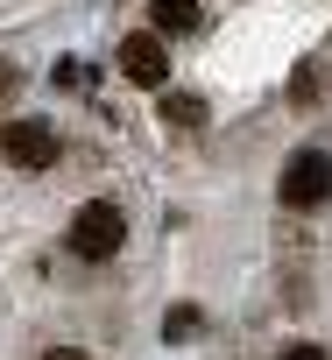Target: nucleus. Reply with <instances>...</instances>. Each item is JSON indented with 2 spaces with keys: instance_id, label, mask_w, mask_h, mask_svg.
Returning a JSON list of instances; mask_svg holds the SVG:
<instances>
[{
  "instance_id": "9",
  "label": "nucleus",
  "mask_w": 332,
  "mask_h": 360,
  "mask_svg": "<svg viewBox=\"0 0 332 360\" xmlns=\"http://www.w3.org/2000/svg\"><path fill=\"white\" fill-rule=\"evenodd\" d=\"M43 360H85V353H78V346H57V353H43Z\"/></svg>"
},
{
  "instance_id": "3",
  "label": "nucleus",
  "mask_w": 332,
  "mask_h": 360,
  "mask_svg": "<svg viewBox=\"0 0 332 360\" xmlns=\"http://www.w3.org/2000/svg\"><path fill=\"white\" fill-rule=\"evenodd\" d=\"M0 155H8L15 169H50V162H57L50 120H8V127H0Z\"/></svg>"
},
{
  "instance_id": "7",
  "label": "nucleus",
  "mask_w": 332,
  "mask_h": 360,
  "mask_svg": "<svg viewBox=\"0 0 332 360\" xmlns=\"http://www.w3.org/2000/svg\"><path fill=\"white\" fill-rule=\"evenodd\" d=\"M191 332H198V311H191V304H177L170 318H162V339H170V346H177V339H191Z\"/></svg>"
},
{
  "instance_id": "5",
  "label": "nucleus",
  "mask_w": 332,
  "mask_h": 360,
  "mask_svg": "<svg viewBox=\"0 0 332 360\" xmlns=\"http://www.w3.org/2000/svg\"><path fill=\"white\" fill-rule=\"evenodd\" d=\"M148 22L162 36H184V29H198V0H148Z\"/></svg>"
},
{
  "instance_id": "6",
  "label": "nucleus",
  "mask_w": 332,
  "mask_h": 360,
  "mask_svg": "<svg viewBox=\"0 0 332 360\" xmlns=\"http://www.w3.org/2000/svg\"><path fill=\"white\" fill-rule=\"evenodd\" d=\"M162 127H205V106L198 99H162Z\"/></svg>"
},
{
  "instance_id": "1",
  "label": "nucleus",
  "mask_w": 332,
  "mask_h": 360,
  "mask_svg": "<svg viewBox=\"0 0 332 360\" xmlns=\"http://www.w3.org/2000/svg\"><path fill=\"white\" fill-rule=\"evenodd\" d=\"M120 240H127L120 205H106V198L78 205V219H71V255H85V262H113V255H120Z\"/></svg>"
},
{
  "instance_id": "4",
  "label": "nucleus",
  "mask_w": 332,
  "mask_h": 360,
  "mask_svg": "<svg viewBox=\"0 0 332 360\" xmlns=\"http://www.w3.org/2000/svg\"><path fill=\"white\" fill-rule=\"evenodd\" d=\"M120 71H127L134 85H162V78H170L162 36H155V29H148V36H127V43H120Z\"/></svg>"
},
{
  "instance_id": "2",
  "label": "nucleus",
  "mask_w": 332,
  "mask_h": 360,
  "mask_svg": "<svg viewBox=\"0 0 332 360\" xmlns=\"http://www.w3.org/2000/svg\"><path fill=\"white\" fill-rule=\"evenodd\" d=\"M332 198V155L325 148H304V155H290V169H283V205H297V212H318Z\"/></svg>"
},
{
  "instance_id": "8",
  "label": "nucleus",
  "mask_w": 332,
  "mask_h": 360,
  "mask_svg": "<svg viewBox=\"0 0 332 360\" xmlns=\"http://www.w3.org/2000/svg\"><path fill=\"white\" fill-rule=\"evenodd\" d=\"M283 360H325L318 346H283Z\"/></svg>"
}]
</instances>
